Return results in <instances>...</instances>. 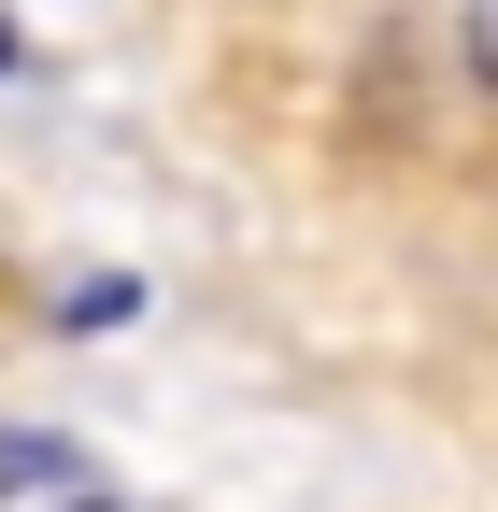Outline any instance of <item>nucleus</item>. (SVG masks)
Wrapping results in <instances>:
<instances>
[{
    "mask_svg": "<svg viewBox=\"0 0 498 512\" xmlns=\"http://www.w3.org/2000/svg\"><path fill=\"white\" fill-rule=\"evenodd\" d=\"M29 484H72V441H0V498H29Z\"/></svg>",
    "mask_w": 498,
    "mask_h": 512,
    "instance_id": "1",
    "label": "nucleus"
},
{
    "mask_svg": "<svg viewBox=\"0 0 498 512\" xmlns=\"http://www.w3.org/2000/svg\"><path fill=\"white\" fill-rule=\"evenodd\" d=\"M456 57H470V86L498 100V0H456Z\"/></svg>",
    "mask_w": 498,
    "mask_h": 512,
    "instance_id": "2",
    "label": "nucleus"
},
{
    "mask_svg": "<svg viewBox=\"0 0 498 512\" xmlns=\"http://www.w3.org/2000/svg\"><path fill=\"white\" fill-rule=\"evenodd\" d=\"M0 57H15V43H0Z\"/></svg>",
    "mask_w": 498,
    "mask_h": 512,
    "instance_id": "3",
    "label": "nucleus"
}]
</instances>
